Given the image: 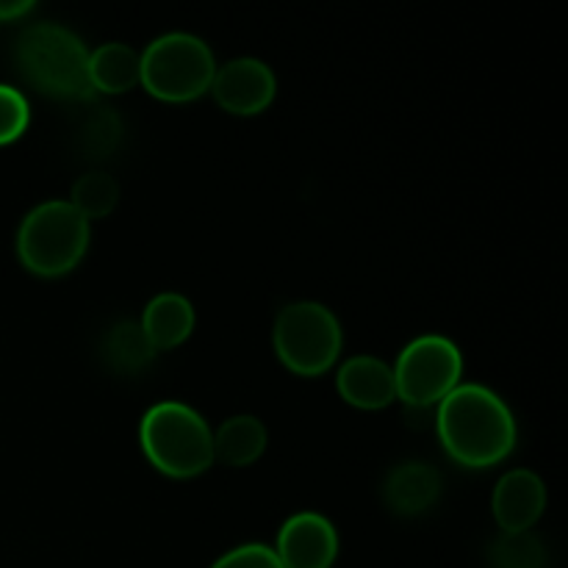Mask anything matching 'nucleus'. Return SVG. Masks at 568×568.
Here are the masks:
<instances>
[{
    "instance_id": "f257e3e1",
    "label": "nucleus",
    "mask_w": 568,
    "mask_h": 568,
    "mask_svg": "<svg viewBox=\"0 0 568 568\" xmlns=\"http://www.w3.org/2000/svg\"><path fill=\"white\" fill-rule=\"evenodd\" d=\"M436 430L455 464L491 469L516 447V419L491 388L460 383L436 405Z\"/></svg>"
},
{
    "instance_id": "f03ea898",
    "label": "nucleus",
    "mask_w": 568,
    "mask_h": 568,
    "mask_svg": "<svg viewBox=\"0 0 568 568\" xmlns=\"http://www.w3.org/2000/svg\"><path fill=\"white\" fill-rule=\"evenodd\" d=\"M14 64L20 75L48 98L72 103L94 98L89 83V50L70 28L55 22L28 26L14 42Z\"/></svg>"
},
{
    "instance_id": "7ed1b4c3",
    "label": "nucleus",
    "mask_w": 568,
    "mask_h": 568,
    "mask_svg": "<svg viewBox=\"0 0 568 568\" xmlns=\"http://www.w3.org/2000/svg\"><path fill=\"white\" fill-rule=\"evenodd\" d=\"M142 453L161 475L189 480L214 464V433L209 422L178 399L155 403L139 425Z\"/></svg>"
},
{
    "instance_id": "20e7f679",
    "label": "nucleus",
    "mask_w": 568,
    "mask_h": 568,
    "mask_svg": "<svg viewBox=\"0 0 568 568\" xmlns=\"http://www.w3.org/2000/svg\"><path fill=\"white\" fill-rule=\"evenodd\" d=\"M89 222L67 200H48L26 214L17 231V255L39 277H61L75 270L89 250Z\"/></svg>"
},
{
    "instance_id": "39448f33",
    "label": "nucleus",
    "mask_w": 568,
    "mask_h": 568,
    "mask_svg": "<svg viewBox=\"0 0 568 568\" xmlns=\"http://www.w3.org/2000/svg\"><path fill=\"white\" fill-rule=\"evenodd\" d=\"M214 75V50L194 33H164L139 55V83L166 103L197 100L211 92Z\"/></svg>"
},
{
    "instance_id": "423d86ee",
    "label": "nucleus",
    "mask_w": 568,
    "mask_h": 568,
    "mask_svg": "<svg viewBox=\"0 0 568 568\" xmlns=\"http://www.w3.org/2000/svg\"><path fill=\"white\" fill-rule=\"evenodd\" d=\"M275 355L288 372L300 377H320L342 355L344 333L336 314L314 300L288 303L272 327Z\"/></svg>"
},
{
    "instance_id": "0eeeda50",
    "label": "nucleus",
    "mask_w": 568,
    "mask_h": 568,
    "mask_svg": "<svg viewBox=\"0 0 568 568\" xmlns=\"http://www.w3.org/2000/svg\"><path fill=\"white\" fill-rule=\"evenodd\" d=\"M394 369V386L397 399L405 405H433L436 408L449 392L460 386L464 377V355L458 344L447 336L427 333L414 338L403 353L397 355Z\"/></svg>"
},
{
    "instance_id": "6e6552de",
    "label": "nucleus",
    "mask_w": 568,
    "mask_h": 568,
    "mask_svg": "<svg viewBox=\"0 0 568 568\" xmlns=\"http://www.w3.org/2000/svg\"><path fill=\"white\" fill-rule=\"evenodd\" d=\"M211 92H214L220 109H225L227 114L253 116L272 105L277 94V78L270 64L244 55V59H233L216 67Z\"/></svg>"
},
{
    "instance_id": "1a4fd4ad",
    "label": "nucleus",
    "mask_w": 568,
    "mask_h": 568,
    "mask_svg": "<svg viewBox=\"0 0 568 568\" xmlns=\"http://www.w3.org/2000/svg\"><path fill=\"white\" fill-rule=\"evenodd\" d=\"M275 555L283 568H331L338 555V532L331 519L303 510L283 521Z\"/></svg>"
},
{
    "instance_id": "9d476101",
    "label": "nucleus",
    "mask_w": 568,
    "mask_h": 568,
    "mask_svg": "<svg viewBox=\"0 0 568 568\" xmlns=\"http://www.w3.org/2000/svg\"><path fill=\"white\" fill-rule=\"evenodd\" d=\"M491 510L503 532L532 530L547 510V486L530 469L508 471L494 488Z\"/></svg>"
},
{
    "instance_id": "9b49d317",
    "label": "nucleus",
    "mask_w": 568,
    "mask_h": 568,
    "mask_svg": "<svg viewBox=\"0 0 568 568\" xmlns=\"http://www.w3.org/2000/svg\"><path fill=\"white\" fill-rule=\"evenodd\" d=\"M336 388L347 405L361 410H381L397 399L394 369L377 355H355L344 361L336 375Z\"/></svg>"
},
{
    "instance_id": "f8f14e48",
    "label": "nucleus",
    "mask_w": 568,
    "mask_h": 568,
    "mask_svg": "<svg viewBox=\"0 0 568 568\" xmlns=\"http://www.w3.org/2000/svg\"><path fill=\"white\" fill-rule=\"evenodd\" d=\"M442 497V475L430 464L405 460L383 480V503L397 516H422Z\"/></svg>"
},
{
    "instance_id": "ddd939ff",
    "label": "nucleus",
    "mask_w": 568,
    "mask_h": 568,
    "mask_svg": "<svg viewBox=\"0 0 568 568\" xmlns=\"http://www.w3.org/2000/svg\"><path fill=\"white\" fill-rule=\"evenodd\" d=\"M144 336L159 349H175L194 333V305L192 300L178 292H161L144 305L142 311Z\"/></svg>"
},
{
    "instance_id": "4468645a",
    "label": "nucleus",
    "mask_w": 568,
    "mask_h": 568,
    "mask_svg": "<svg viewBox=\"0 0 568 568\" xmlns=\"http://www.w3.org/2000/svg\"><path fill=\"white\" fill-rule=\"evenodd\" d=\"M266 442L270 436L258 416H231L214 433V460L233 466V469H244L264 455Z\"/></svg>"
},
{
    "instance_id": "2eb2a0df",
    "label": "nucleus",
    "mask_w": 568,
    "mask_h": 568,
    "mask_svg": "<svg viewBox=\"0 0 568 568\" xmlns=\"http://www.w3.org/2000/svg\"><path fill=\"white\" fill-rule=\"evenodd\" d=\"M100 355H103V364L114 375L133 377L153 364L155 347L148 342L139 322L122 320L105 331L103 344H100Z\"/></svg>"
},
{
    "instance_id": "dca6fc26",
    "label": "nucleus",
    "mask_w": 568,
    "mask_h": 568,
    "mask_svg": "<svg viewBox=\"0 0 568 568\" xmlns=\"http://www.w3.org/2000/svg\"><path fill=\"white\" fill-rule=\"evenodd\" d=\"M89 83L94 92L122 94L139 83V53L125 42H105L89 53Z\"/></svg>"
},
{
    "instance_id": "f3484780",
    "label": "nucleus",
    "mask_w": 568,
    "mask_h": 568,
    "mask_svg": "<svg viewBox=\"0 0 568 568\" xmlns=\"http://www.w3.org/2000/svg\"><path fill=\"white\" fill-rule=\"evenodd\" d=\"M122 128L120 114L114 109H94L83 116L81 128H78V150L83 159L89 161H105L120 150L122 144Z\"/></svg>"
},
{
    "instance_id": "a211bd4d",
    "label": "nucleus",
    "mask_w": 568,
    "mask_h": 568,
    "mask_svg": "<svg viewBox=\"0 0 568 568\" xmlns=\"http://www.w3.org/2000/svg\"><path fill=\"white\" fill-rule=\"evenodd\" d=\"M67 203H70L87 222L103 220V216H109L111 211L116 209V203H120V183H116L109 172L92 170L72 183V192Z\"/></svg>"
},
{
    "instance_id": "6ab92c4d",
    "label": "nucleus",
    "mask_w": 568,
    "mask_h": 568,
    "mask_svg": "<svg viewBox=\"0 0 568 568\" xmlns=\"http://www.w3.org/2000/svg\"><path fill=\"white\" fill-rule=\"evenodd\" d=\"M547 547L532 530L503 532L488 547V566L491 568H547Z\"/></svg>"
},
{
    "instance_id": "aec40b11",
    "label": "nucleus",
    "mask_w": 568,
    "mask_h": 568,
    "mask_svg": "<svg viewBox=\"0 0 568 568\" xmlns=\"http://www.w3.org/2000/svg\"><path fill=\"white\" fill-rule=\"evenodd\" d=\"M31 122V109L20 89L0 83V148L17 142Z\"/></svg>"
},
{
    "instance_id": "412c9836",
    "label": "nucleus",
    "mask_w": 568,
    "mask_h": 568,
    "mask_svg": "<svg viewBox=\"0 0 568 568\" xmlns=\"http://www.w3.org/2000/svg\"><path fill=\"white\" fill-rule=\"evenodd\" d=\"M211 568H283L275 549L264 544H244L222 555Z\"/></svg>"
},
{
    "instance_id": "4be33fe9",
    "label": "nucleus",
    "mask_w": 568,
    "mask_h": 568,
    "mask_svg": "<svg viewBox=\"0 0 568 568\" xmlns=\"http://www.w3.org/2000/svg\"><path fill=\"white\" fill-rule=\"evenodd\" d=\"M405 425L414 430L436 427V408L433 405H405Z\"/></svg>"
},
{
    "instance_id": "5701e85b",
    "label": "nucleus",
    "mask_w": 568,
    "mask_h": 568,
    "mask_svg": "<svg viewBox=\"0 0 568 568\" xmlns=\"http://www.w3.org/2000/svg\"><path fill=\"white\" fill-rule=\"evenodd\" d=\"M33 9L31 0H0V22L20 20Z\"/></svg>"
}]
</instances>
